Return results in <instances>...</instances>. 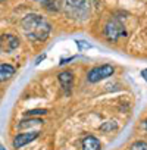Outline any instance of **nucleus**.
<instances>
[{
  "label": "nucleus",
  "instance_id": "f257e3e1",
  "mask_svg": "<svg viewBox=\"0 0 147 150\" xmlns=\"http://www.w3.org/2000/svg\"><path fill=\"white\" fill-rule=\"evenodd\" d=\"M22 30L28 38L43 41L49 37L52 27L41 15L30 13L22 19Z\"/></svg>",
  "mask_w": 147,
  "mask_h": 150
},
{
  "label": "nucleus",
  "instance_id": "f03ea898",
  "mask_svg": "<svg viewBox=\"0 0 147 150\" xmlns=\"http://www.w3.org/2000/svg\"><path fill=\"white\" fill-rule=\"evenodd\" d=\"M65 8L68 13L74 18H86V15L90 12V2L88 0H66Z\"/></svg>",
  "mask_w": 147,
  "mask_h": 150
},
{
  "label": "nucleus",
  "instance_id": "7ed1b4c3",
  "mask_svg": "<svg viewBox=\"0 0 147 150\" xmlns=\"http://www.w3.org/2000/svg\"><path fill=\"white\" fill-rule=\"evenodd\" d=\"M115 72V68L112 65H102V66H96L93 68L88 75H87V78L90 83H97L100 80H105L107 77H110V75Z\"/></svg>",
  "mask_w": 147,
  "mask_h": 150
},
{
  "label": "nucleus",
  "instance_id": "20e7f679",
  "mask_svg": "<svg viewBox=\"0 0 147 150\" xmlns=\"http://www.w3.org/2000/svg\"><path fill=\"white\" fill-rule=\"evenodd\" d=\"M105 35L109 38V40H118L119 37H122V35H127V33H125V28H124V25L118 21V19H110L107 24H106V27H105Z\"/></svg>",
  "mask_w": 147,
  "mask_h": 150
},
{
  "label": "nucleus",
  "instance_id": "39448f33",
  "mask_svg": "<svg viewBox=\"0 0 147 150\" xmlns=\"http://www.w3.org/2000/svg\"><path fill=\"white\" fill-rule=\"evenodd\" d=\"M19 47L18 37L12 34H2L0 35V53H12Z\"/></svg>",
  "mask_w": 147,
  "mask_h": 150
},
{
  "label": "nucleus",
  "instance_id": "423d86ee",
  "mask_svg": "<svg viewBox=\"0 0 147 150\" xmlns=\"http://www.w3.org/2000/svg\"><path fill=\"white\" fill-rule=\"evenodd\" d=\"M38 137V131H31V132H24V134H18L15 138H13V147L15 149H19V147H24L25 144L34 141L35 138Z\"/></svg>",
  "mask_w": 147,
  "mask_h": 150
},
{
  "label": "nucleus",
  "instance_id": "0eeeda50",
  "mask_svg": "<svg viewBox=\"0 0 147 150\" xmlns=\"http://www.w3.org/2000/svg\"><path fill=\"white\" fill-rule=\"evenodd\" d=\"M15 75V68L9 63H0V83H3Z\"/></svg>",
  "mask_w": 147,
  "mask_h": 150
},
{
  "label": "nucleus",
  "instance_id": "6e6552de",
  "mask_svg": "<svg viewBox=\"0 0 147 150\" xmlns=\"http://www.w3.org/2000/svg\"><path fill=\"white\" fill-rule=\"evenodd\" d=\"M100 141L93 135H88L83 140V150H100Z\"/></svg>",
  "mask_w": 147,
  "mask_h": 150
},
{
  "label": "nucleus",
  "instance_id": "1a4fd4ad",
  "mask_svg": "<svg viewBox=\"0 0 147 150\" xmlns=\"http://www.w3.org/2000/svg\"><path fill=\"white\" fill-rule=\"evenodd\" d=\"M59 81H60V84H62L63 88L69 90L71 86H72V81H74V75H72V72H69V71L60 72V74H59Z\"/></svg>",
  "mask_w": 147,
  "mask_h": 150
},
{
  "label": "nucleus",
  "instance_id": "9d476101",
  "mask_svg": "<svg viewBox=\"0 0 147 150\" xmlns=\"http://www.w3.org/2000/svg\"><path fill=\"white\" fill-rule=\"evenodd\" d=\"M129 150H147V143L144 141H135Z\"/></svg>",
  "mask_w": 147,
  "mask_h": 150
},
{
  "label": "nucleus",
  "instance_id": "9b49d317",
  "mask_svg": "<svg viewBox=\"0 0 147 150\" xmlns=\"http://www.w3.org/2000/svg\"><path fill=\"white\" fill-rule=\"evenodd\" d=\"M44 113H46V110H43V109H41V110H40V109H35V110H28V112H27L28 116H30V115H44Z\"/></svg>",
  "mask_w": 147,
  "mask_h": 150
},
{
  "label": "nucleus",
  "instance_id": "f8f14e48",
  "mask_svg": "<svg viewBox=\"0 0 147 150\" xmlns=\"http://www.w3.org/2000/svg\"><path fill=\"white\" fill-rule=\"evenodd\" d=\"M77 44H78L80 47H91L88 43H84V41H81V40H77Z\"/></svg>",
  "mask_w": 147,
  "mask_h": 150
},
{
  "label": "nucleus",
  "instance_id": "ddd939ff",
  "mask_svg": "<svg viewBox=\"0 0 147 150\" xmlns=\"http://www.w3.org/2000/svg\"><path fill=\"white\" fill-rule=\"evenodd\" d=\"M34 2H37V3H41V5H49L52 0H34Z\"/></svg>",
  "mask_w": 147,
  "mask_h": 150
},
{
  "label": "nucleus",
  "instance_id": "4468645a",
  "mask_svg": "<svg viewBox=\"0 0 147 150\" xmlns=\"http://www.w3.org/2000/svg\"><path fill=\"white\" fill-rule=\"evenodd\" d=\"M141 75H143V78L147 81V69H143V71H141Z\"/></svg>",
  "mask_w": 147,
  "mask_h": 150
},
{
  "label": "nucleus",
  "instance_id": "2eb2a0df",
  "mask_svg": "<svg viewBox=\"0 0 147 150\" xmlns=\"http://www.w3.org/2000/svg\"><path fill=\"white\" fill-rule=\"evenodd\" d=\"M0 150H6V149H3V146H2V144H0Z\"/></svg>",
  "mask_w": 147,
  "mask_h": 150
},
{
  "label": "nucleus",
  "instance_id": "dca6fc26",
  "mask_svg": "<svg viewBox=\"0 0 147 150\" xmlns=\"http://www.w3.org/2000/svg\"><path fill=\"white\" fill-rule=\"evenodd\" d=\"M2 2H5V0H0V3H2Z\"/></svg>",
  "mask_w": 147,
  "mask_h": 150
},
{
  "label": "nucleus",
  "instance_id": "f3484780",
  "mask_svg": "<svg viewBox=\"0 0 147 150\" xmlns=\"http://www.w3.org/2000/svg\"><path fill=\"white\" fill-rule=\"evenodd\" d=\"M146 127H147V119H146Z\"/></svg>",
  "mask_w": 147,
  "mask_h": 150
}]
</instances>
